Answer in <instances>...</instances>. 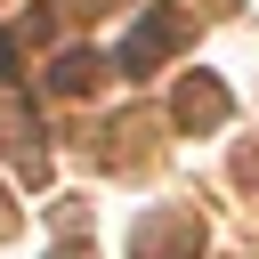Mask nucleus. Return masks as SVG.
Returning a JSON list of instances; mask_svg holds the SVG:
<instances>
[{"mask_svg": "<svg viewBox=\"0 0 259 259\" xmlns=\"http://www.w3.org/2000/svg\"><path fill=\"white\" fill-rule=\"evenodd\" d=\"M0 81H16V32H0Z\"/></svg>", "mask_w": 259, "mask_h": 259, "instance_id": "39448f33", "label": "nucleus"}, {"mask_svg": "<svg viewBox=\"0 0 259 259\" xmlns=\"http://www.w3.org/2000/svg\"><path fill=\"white\" fill-rule=\"evenodd\" d=\"M0 235H16V202H0Z\"/></svg>", "mask_w": 259, "mask_h": 259, "instance_id": "423d86ee", "label": "nucleus"}, {"mask_svg": "<svg viewBox=\"0 0 259 259\" xmlns=\"http://www.w3.org/2000/svg\"><path fill=\"white\" fill-rule=\"evenodd\" d=\"M57 259H89V251H57Z\"/></svg>", "mask_w": 259, "mask_h": 259, "instance_id": "0eeeda50", "label": "nucleus"}, {"mask_svg": "<svg viewBox=\"0 0 259 259\" xmlns=\"http://www.w3.org/2000/svg\"><path fill=\"white\" fill-rule=\"evenodd\" d=\"M97 73H105V57H89V49H65V57L49 65V89H57V97H89V89H97Z\"/></svg>", "mask_w": 259, "mask_h": 259, "instance_id": "20e7f679", "label": "nucleus"}, {"mask_svg": "<svg viewBox=\"0 0 259 259\" xmlns=\"http://www.w3.org/2000/svg\"><path fill=\"white\" fill-rule=\"evenodd\" d=\"M130 251H138V259H194V251H202V227H194V210H162V219L138 227Z\"/></svg>", "mask_w": 259, "mask_h": 259, "instance_id": "f03ea898", "label": "nucleus"}, {"mask_svg": "<svg viewBox=\"0 0 259 259\" xmlns=\"http://www.w3.org/2000/svg\"><path fill=\"white\" fill-rule=\"evenodd\" d=\"M170 113H178L186 130H219V121H227V81H219V73H186V81L170 89Z\"/></svg>", "mask_w": 259, "mask_h": 259, "instance_id": "7ed1b4c3", "label": "nucleus"}, {"mask_svg": "<svg viewBox=\"0 0 259 259\" xmlns=\"http://www.w3.org/2000/svg\"><path fill=\"white\" fill-rule=\"evenodd\" d=\"M178 32H186V24H178V8H146V16L130 24V40H121V57H113V65L138 81V73H154V65L178 49Z\"/></svg>", "mask_w": 259, "mask_h": 259, "instance_id": "f257e3e1", "label": "nucleus"}]
</instances>
